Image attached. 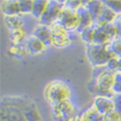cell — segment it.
Listing matches in <instances>:
<instances>
[{"label": "cell", "instance_id": "obj_1", "mask_svg": "<svg viewBox=\"0 0 121 121\" xmlns=\"http://www.w3.org/2000/svg\"><path fill=\"white\" fill-rule=\"evenodd\" d=\"M45 98L52 107L69 101L71 98V89L62 80H52L45 88Z\"/></svg>", "mask_w": 121, "mask_h": 121}, {"label": "cell", "instance_id": "obj_2", "mask_svg": "<svg viewBox=\"0 0 121 121\" xmlns=\"http://www.w3.org/2000/svg\"><path fill=\"white\" fill-rule=\"evenodd\" d=\"M86 55L94 68L107 67L109 60L115 57L108 46H99L95 44L86 45Z\"/></svg>", "mask_w": 121, "mask_h": 121}, {"label": "cell", "instance_id": "obj_3", "mask_svg": "<svg viewBox=\"0 0 121 121\" xmlns=\"http://www.w3.org/2000/svg\"><path fill=\"white\" fill-rule=\"evenodd\" d=\"M93 78L96 80L97 85L99 87L97 96L100 95L101 91H112L115 82V73L108 70L107 67L94 68Z\"/></svg>", "mask_w": 121, "mask_h": 121}, {"label": "cell", "instance_id": "obj_4", "mask_svg": "<svg viewBox=\"0 0 121 121\" xmlns=\"http://www.w3.org/2000/svg\"><path fill=\"white\" fill-rule=\"evenodd\" d=\"M1 121H26L12 97H5L1 101Z\"/></svg>", "mask_w": 121, "mask_h": 121}, {"label": "cell", "instance_id": "obj_5", "mask_svg": "<svg viewBox=\"0 0 121 121\" xmlns=\"http://www.w3.org/2000/svg\"><path fill=\"white\" fill-rule=\"evenodd\" d=\"M65 1H48V7L39 22L41 24L50 26L57 22L58 17L64 8Z\"/></svg>", "mask_w": 121, "mask_h": 121}, {"label": "cell", "instance_id": "obj_6", "mask_svg": "<svg viewBox=\"0 0 121 121\" xmlns=\"http://www.w3.org/2000/svg\"><path fill=\"white\" fill-rule=\"evenodd\" d=\"M57 22H59L69 32L77 31L79 27V16L78 11H74L64 6L63 10L60 13Z\"/></svg>", "mask_w": 121, "mask_h": 121}, {"label": "cell", "instance_id": "obj_7", "mask_svg": "<svg viewBox=\"0 0 121 121\" xmlns=\"http://www.w3.org/2000/svg\"><path fill=\"white\" fill-rule=\"evenodd\" d=\"M52 113L54 121H68L77 115V110L71 100L52 107Z\"/></svg>", "mask_w": 121, "mask_h": 121}, {"label": "cell", "instance_id": "obj_8", "mask_svg": "<svg viewBox=\"0 0 121 121\" xmlns=\"http://www.w3.org/2000/svg\"><path fill=\"white\" fill-rule=\"evenodd\" d=\"M12 98L14 102L18 106V108L22 109L26 121H42L39 110L32 101L17 97H12Z\"/></svg>", "mask_w": 121, "mask_h": 121}, {"label": "cell", "instance_id": "obj_9", "mask_svg": "<svg viewBox=\"0 0 121 121\" xmlns=\"http://www.w3.org/2000/svg\"><path fill=\"white\" fill-rule=\"evenodd\" d=\"M52 34V46L56 48H65L71 44V32H69L59 22L50 25Z\"/></svg>", "mask_w": 121, "mask_h": 121}, {"label": "cell", "instance_id": "obj_10", "mask_svg": "<svg viewBox=\"0 0 121 121\" xmlns=\"http://www.w3.org/2000/svg\"><path fill=\"white\" fill-rule=\"evenodd\" d=\"M31 35L42 41L47 47L52 46V34L49 26L39 23L34 27Z\"/></svg>", "mask_w": 121, "mask_h": 121}, {"label": "cell", "instance_id": "obj_11", "mask_svg": "<svg viewBox=\"0 0 121 121\" xmlns=\"http://www.w3.org/2000/svg\"><path fill=\"white\" fill-rule=\"evenodd\" d=\"M92 106L94 108L97 110V112L100 114H106L107 112H110V110L114 109V103L112 98L108 97H103V96H96Z\"/></svg>", "mask_w": 121, "mask_h": 121}, {"label": "cell", "instance_id": "obj_12", "mask_svg": "<svg viewBox=\"0 0 121 121\" xmlns=\"http://www.w3.org/2000/svg\"><path fill=\"white\" fill-rule=\"evenodd\" d=\"M24 44H25V46L28 49L29 53H31V54L43 53V52H46V49L48 48L42 41H40L39 39H37L33 35L28 36V38H27V40L25 41Z\"/></svg>", "mask_w": 121, "mask_h": 121}, {"label": "cell", "instance_id": "obj_13", "mask_svg": "<svg viewBox=\"0 0 121 121\" xmlns=\"http://www.w3.org/2000/svg\"><path fill=\"white\" fill-rule=\"evenodd\" d=\"M1 12L5 17L21 16L18 0H5L1 2Z\"/></svg>", "mask_w": 121, "mask_h": 121}, {"label": "cell", "instance_id": "obj_14", "mask_svg": "<svg viewBox=\"0 0 121 121\" xmlns=\"http://www.w3.org/2000/svg\"><path fill=\"white\" fill-rule=\"evenodd\" d=\"M78 13L79 16V27L78 29V32L79 33L80 31H82V30L92 26L94 24V21H93L92 16L88 12V10L83 5H82V7H80L78 10Z\"/></svg>", "mask_w": 121, "mask_h": 121}, {"label": "cell", "instance_id": "obj_15", "mask_svg": "<svg viewBox=\"0 0 121 121\" xmlns=\"http://www.w3.org/2000/svg\"><path fill=\"white\" fill-rule=\"evenodd\" d=\"M83 6H85V8L88 10V12L93 17L94 23H96L105 7L104 1H83Z\"/></svg>", "mask_w": 121, "mask_h": 121}, {"label": "cell", "instance_id": "obj_16", "mask_svg": "<svg viewBox=\"0 0 121 121\" xmlns=\"http://www.w3.org/2000/svg\"><path fill=\"white\" fill-rule=\"evenodd\" d=\"M112 41V39L106 32V30L102 26L95 24V35H94L93 44L99 45V46H108Z\"/></svg>", "mask_w": 121, "mask_h": 121}, {"label": "cell", "instance_id": "obj_17", "mask_svg": "<svg viewBox=\"0 0 121 121\" xmlns=\"http://www.w3.org/2000/svg\"><path fill=\"white\" fill-rule=\"evenodd\" d=\"M9 38L12 45L24 44L28 38V32L24 27L16 29V30H11L9 33Z\"/></svg>", "mask_w": 121, "mask_h": 121}, {"label": "cell", "instance_id": "obj_18", "mask_svg": "<svg viewBox=\"0 0 121 121\" xmlns=\"http://www.w3.org/2000/svg\"><path fill=\"white\" fill-rule=\"evenodd\" d=\"M117 14H115L112 10H110L108 7H107L105 5L102 13H101L98 21L95 24L98 25H103V24H108V23H114L115 19L117 17Z\"/></svg>", "mask_w": 121, "mask_h": 121}, {"label": "cell", "instance_id": "obj_19", "mask_svg": "<svg viewBox=\"0 0 121 121\" xmlns=\"http://www.w3.org/2000/svg\"><path fill=\"white\" fill-rule=\"evenodd\" d=\"M8 52L15 57L17 58H24L27 54H29V52L25 46V44L21 45H11L8 48Z\"/></svg>", "mask_w": 121, "mask_h": 121}, {"label": "cell", "instance_id": "obj_20", "mask_svg": "<svg viewBox=\"0 0 121 121\" xmlns=\"http://www.w3.org/2000/svg\"><path fill=\"white\" fill-rule=\"evenodd\" d=\"M5 23L7 25V27L11 30H16V29H19L22 28L24 25V22L22 21V18L21 17V16H10V17H5Z\"/></svg>", "mask_w": 121, "mask_h": 121}, {"label": "cell", "instance_id": "obj_21", "mask_svg": "<svg viewBox=\"0 0 121 121\" xmlns=\"http://www.w3.org/2000/svg\"><path fill=\"white\" fill-rule=\"evenodd\" d=\"M48 1L47 0H34L33 1V10H32V16L36 18H39L43 16L46 9L48 7Z\"/></svg>", "mask_w": 121, "mask_h": 121}, {"label": "cell", "instance_id": "obj_22", "mask_svg": "<svg viewBox=\"0 0 121 121\" xmlns=\"http://www.w3.org/2000/svg\"><path fill=\"white\" fill-rule=\"evenodd\" d=\"M79 36L82 38V41L86 44V45H92L94 42V35H95V24H93L92 26H90L82 31H80Z\"/></svg>", "mask_w": 121, "mask_h": 121}, {"label": "cell", "instance_id": "obj_23", "mask_svg": "<svg viewBox=\"0 0 121 121\" xmlns=\"http://www.w3.org/2000/svg\"><path fill=\"white\" fill-rule=\"evenodd\" d=\"M108 47L115 57L121 58V38L113 39L112 41L108 45Z\"/></svg>", "mask_w": 121, "mask_h": 121}, {"label": "cell", "instance_id": "obj_24", "mask_svg": "<svg viewBox=\"0 0 121 121\" xmlns=\"http://www.w3.org/2000/svg\"><path fill=\"white\" fill-rule=\"evenodd\" d=\"M98 25V24H97ZM99 26H102L106 32L110 36L112 40L113 39H116V38H120V35H119V31L116 27V25L114 23H108V24H103V25H99Z\"/></svg>", "mask_w": 121, "mask_h": 121}, {"label": "cell", "instance_id": "obj_25", "mask_svg": "<svg viewBox=\"0 0 121 121\" xmlns=\"http://www.w3.org/2000/svg\"><path fill=\"white\" fill-rule=\"evenodd\" d=\"M19 10H21V15H29V14H32L33 1L19 0Z\"/></svg>", "mask_w": 121, "mask_h": 121}, {"label": "cell", "instance_id": "obj_26", "mask_svg": "<svg viewBox=\"0 0 121 121\" xmlns=\"http://www.w3.org/2000/svg\"><path fill=\"white\" fill-rule=\"evenodd\" d=\"M120 67H121V58L119 57H112L107 65L108 70H109V71H112L115 74L120 72Z\"/></svg>", "mask_w": 121, "mask_h": 121}, {"label": "cell", "instance_id": "obj_27", "mask_svg": "<svg viewBox=\"0 0 121 121\" xmlns=\"http://www.w3.org/2000/svg\"><path fill=\"white\" fill-rule=\"evenodd\" d=\"M104 4L115 14L121 15V1H104Z\"/></svg>", "mask_w": 121, "mask_h": 121}, {"label": "cell", "instance_id": "obj_28", "mask_svg": "<svg viewBox=\"0 0 121 121\" xmlns=\"http://www.w3.org/2000/svg\"><path fill=\"white\" fill-rule=\"evenodd\" d=\"M104 119L105 121H121V114L113 109L104 114Z\"/></svg>", "mask_w": 121, "mask_h": 121}, {"label": "cell", "instance_id": "obj_29", "mask_svg": "<svg viewBox=\"0 0 121 121\" xmlns=\"http://www.w3.org/2000/svg\"><path fill=\"white\" fill-rule=\"evenodd\" d=\"M83 5V1H77V0H71V1H65L64 6L66 8H69L71 10H74V11H78V10L82 7Z\"/></svg>", "mask_w": 121, "mask_h": 121}, {"label": "cell", "instance_id": "obj_30", "mask_svg": "<svg viewBox=\"0 0 121 121\" xmlns=\"http://www.w3.org/2000/svg\"><path fill=\"white\" fill-rule=\"evenodd\" d=\"M112 91L114 94H121V73L115 74V82Z\"/></svg>", "mask_w": 121, "mask_h": 121}, {"label": "cell", "instance_id": "obj_31", "mask_svg": "<svg viewBox=\"0 0 121 121\" xmlns=\"http://www.w3.org/2000/svg\"><path fill=\"white\" fill-rule=\"evenodd\" d=\"M112 100L114 103V109L121 114V94H114Z\"/></svg>", "mask_w": 121, "mask_h": 121}, {"label": "cell", "instance_id": "obj_32", "mask_svg": "<svg viewBox=\"0 0 121 121\" xmlns=\"http://www.w3.org/2000/svg\"><path fill=\"white\" fill-rule=\"evenodd\" d=\"M114 24L116 25L118 31H119V35H120V38H121V15H118L115 22H114Z\"/></svg>", "mask_w": 121, "mask_h": 121}, {"label": "cell", "instance_id": "obj_33", "mask_svg": "<svg viewBox=\"0 0 121 121\" xmlns=\"http://www.w3.org/2000/svg\"><path fill=\"white\" fill-rule=\"evenodd\" d=\"M90 121H105V119H104V115H102V114H100V113H96L92 118H91V120Z\"/></svg>", "mask_w": 121, "mask_h": 121}, {"label": "cell", "instance_id": "obj_34", "mask_svg": "<svg viewBox=\"0 0 121 121\" xmlns=\"http://www.w3.org/2000/svg\"><path fill=\"white\" fill-rule=\"evenodd\" d=\"M68 121H79V116H78V114H77L76 116H74L73 118H71V119L68 120Z\"/></svg>", "mask_w": 121, "mask_h": 121}]
</instances>
